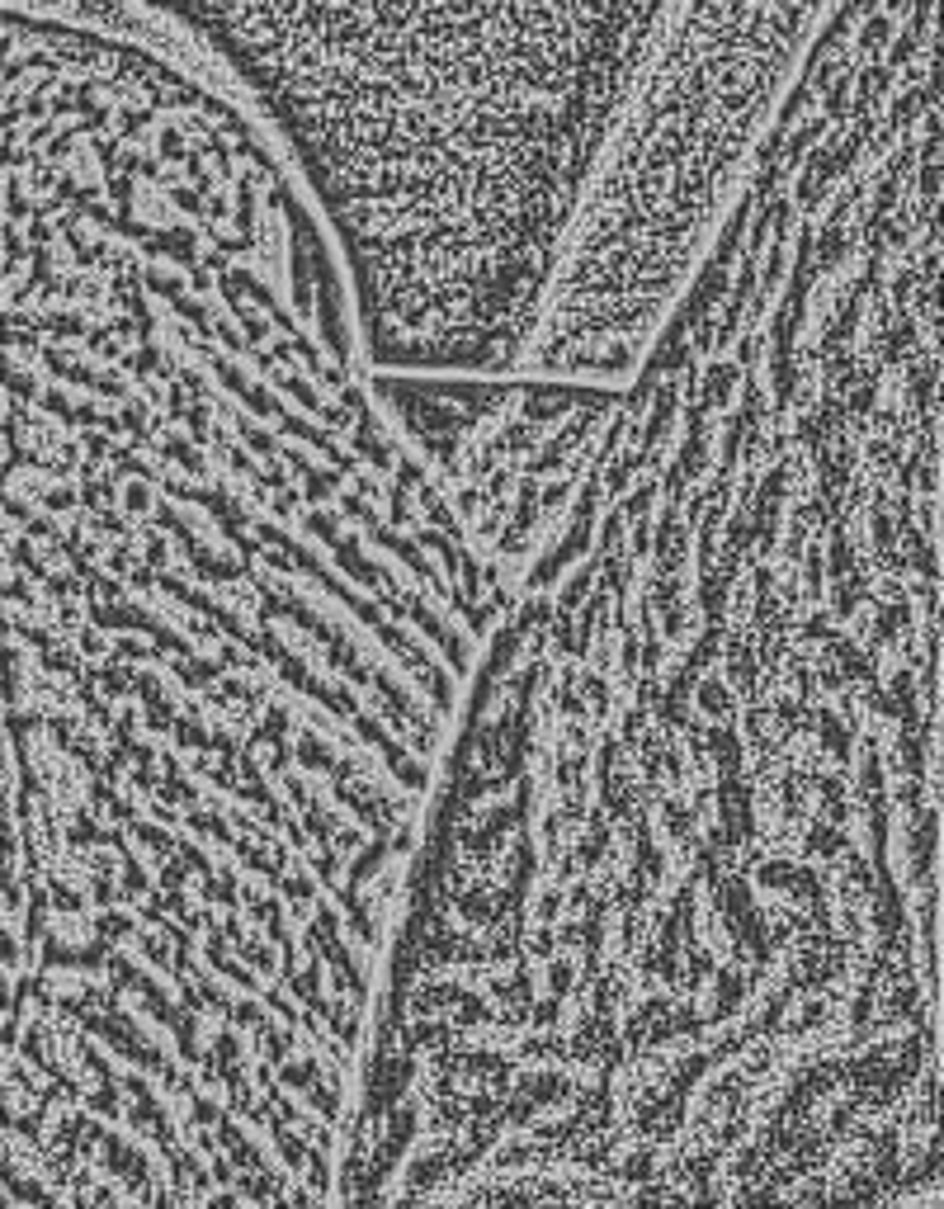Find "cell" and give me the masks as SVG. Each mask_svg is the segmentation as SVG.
<instances>
[{
  "mask_svg": "<svg viewBox=\"0 0 944 1209\" xmlns=\"http://www.w3.org/2000/svg\"><path fill=\"white\" fill-rule=\"evenodd\" d=\"M0 10H38L67 19H99V25H147L166 10L156 0H0Z\"/></svg>",
  "mask_w": 944,
  "mask_h": 1209,
  "instance_id": "3957f363",
  "label": "cell"
},
{
  "mask_svg": "<svg viewBox=\"0 0 944 1209\" xmlns=\"http://www.w3.org/2000/svg\"><path fill=\"white\" fill-rule=\"evenodd\" d=\"M156 6L293 156L378 373H515L661 0Z\"/></svg>",
  "mask_w": 944,
  "mask_h": 1209,
  "instance_id": "6da1fadb",
  "label": "cell"
},
{
  "mask_svg": "<svg viewBox=\"0 0 944 1209\" xmlns=\"http://www.w3.org/2000/svg\"><path fill=\"white\" fill-rule=\"evenodd\" d=\"M840 0H661L515 373L619 388L709 255Z\"/></svg>",
  "mask_w": 944,
  "mask_h": 1209,
  "instance_id": "7a4b0ae2",
  "label": "cell"
}]
</instances>
